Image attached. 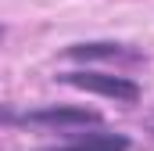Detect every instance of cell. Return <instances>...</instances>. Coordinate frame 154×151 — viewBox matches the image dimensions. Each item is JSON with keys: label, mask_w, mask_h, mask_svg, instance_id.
Masks as SVG:
<instances>
[{"label": "cell", "mask_w": 154, "mask_h": 151, "mask_svg": "<svg viewBox=\"0 0 154 151\" xmlns=\"http://www.w3.org/2000/svg\"><path fill=\"white\" fill-rule=\"evenodd\" d=\"M7 122H25V126H50V130H75V126H100V115L90 108H68V104H47L32 108L25 115H7Z\"/></svg>", "instance_id": "6da1fadb"}, {"label": "cell", "mask_w": 154, "mask_h": 151, "mask_svg": "<svg viewBox=\"0 0 154 151\" xmlns=\"http://www.w3.org/2000/svg\"><path fill=\"white\" fill-rule=\"evenodd\" d=\"M61 83L68 86H79L86 94H100V97H111V101H122V104H133L140 101V86L125 76H108V72H65Z\"/></svg>", "instance_id": "7a4b0ae2"}, {"label": "cell", "mask_w": 154, "mask_h": 151, "mask_svg": "<svg viewBox=\"0 0 154 151\" xmlns=\"http://www.w3.org/2000/svg\"><path fill=\"white\" fill-rule=\"evenodd\" d=\"M47 151H129V137L125 133H111V130H93V133H75L65 144Z\"/></svg>", "instance_id": "3957f363"}, {"label": "cell", "mask_w": 154, "mask_h": 151, "mask_svg": "<svg viewBox=\"0 0 154 151\" xmlns=\"http://www.w3.org/2000/svg\"><path fill=\"white\" fill-rule=\"evenodd\" d=\"M65 54L75 58V61H118V58L136 61V58H140V54H133V50H125V47H118V43H75V47H68Z\"/></svg>", "instance_id": "277c9868"}]
</instances>
